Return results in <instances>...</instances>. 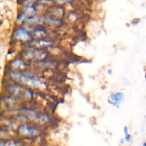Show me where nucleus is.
<instances>
[{
  "label": "nucleus",
  "instance_id": "obj_1",
  "mask_svg": "<svg viewBox=\"0 0 146 146\" xmlns=\"http://www.w3.org/2000/svg\"><path fill=\"white\" fill-rule=\"evenodd\" d=\"M11 76L15 81L24 85L36 87V88L45 87V84L32 74L27 72H13L11 73Z\"/></svg>",
  "mask_w": 146,
  "mask_h": 146
},
{
  "label": "nucleus",
  "instance_id": "obj_2",
  "mask_svg": "<svg viewBox=\"0 0 146 146\" xmlns=\"http://www.w3.org/2000/svg\"><path fill=\"white\" fill-rule=\"evenodd\" d=\"M46 56V52L39 49H29L24 52V56L31 60L44 59Z\"/></svg>",
  "mask_w": 146,
  "mask_h": 146
},
{
  "label": "nucleus",
  "instance_id": "obj_3",
  "mask_svg": "<svg viewBox=\"0 0 146 146\" xmlns=\"http://www.w3.org/2000/svg\"><path fill=\"white\" fill-rule=\"evenodd\" d=\"M9 91L15 96L20 97V98H30L32 96L30 91L19 86H11L9 88Z\"/></svg>",
  "mask_w": 146,
  "mask_h": 146
},
{
  "label": "nucleus",
  "instance_id": "obj_4",
  "mask_svg": "<svg viewBox=\"0 0 146 146\" xmlns=\"http://www.w3.org/2000/svg\"><path fill=\"white\" fill-rule=\"evenodd\" d=\"M124 99H125V94L123 92H118L110 96L108 101L110 104L113 105V106L119 108L120 105L122 104Z\"/></svg>",
  "mask_w": 146,
  "mask_h": 146
},
{
  "label": "nucleus",
  "instance_id": "obj_5",
  "mask_svg": "<svg viewBox=\"0 0 146 146\" xmlns=\"http://www.w3.org/2000/svg\"><path fill=\"white\" fill-rule=\"evenodd\" d=\"M19 133L22 135L32 136V135H35L38 133V130L35 127H29L27 125H21L19 128Z\"/></svg>",
  "mask_w": 146,
  "mask_h": 146
},
{
  "label": "nucleus",
  "instance_id": "obj_6",
  "mask_svg": "<svg viewBox=\"0 0 146 146\" xmlns=\"http://www.w3.org/2000/svg\"><path fill=\"white\" fill-rule=\"evenodd\" d=\"M14 36L17 39L23 40V41H27V40H29L31 38L30 34L27 32V30L23 28L17 29L14 33Z\"/></svg>",
  "mask_w": 146,
  "mask_h": 146
},
{
  "label": "nucleus",
  "instance_id": "obj_7",
  "mask_svg": "<svg viewBox=\"0 0 146 146\" xmlns=\"http://www.w3.org/2000/svg\"><path fill=\"white\" fill-rule=\"evenodd\" d=\"M12 66L14 68H21V67L24 66V62L19 59L15 60V61L12 62Z\"/></svg>",
  "mask_w": 146,
  "mask_h": 146
},
{
  "label": "nucleus",
  "instance_id": "obj_8",
  "mask_svg": "<svg viewBox=\"0 0 146 146\" xmlns=\"http://www.w3.org/2000/svg\"><path fill=\"white\" fill-rule=\"evenodd\" d=\"M19 144L13 141H7V142L0 143V146H18Z\"/></svg>",
  "mask_w": 146,
  "mask_h": 146
},
{
  "label": "nucleus",
  "instance_id": "obj_9",
  "mask_svg": "<svg viewBox=\"0 0 146 146\" xmlns=\"http://www.w3.org/2000/svg\"><path fill=\"white\" fill-rule=\"evenodd\" d=\"M125 140L127 141V142H129V141H131V135L130 134H126L125 135Z\"/></svg>",
  "mask_w": 146,
  "mask_h": 146
}]
</instances>
